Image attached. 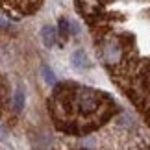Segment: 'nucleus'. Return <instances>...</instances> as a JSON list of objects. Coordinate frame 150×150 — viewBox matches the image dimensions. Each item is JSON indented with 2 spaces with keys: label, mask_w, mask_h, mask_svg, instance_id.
Listing matches in <instances>:
<instances>
[{
  "label": "nucleus",
  "mask_w": 150,
  "mask_h": 150,
  "mask_svg": "<svg viewBox=\"0 0 150 150\" xmlns=\"http://www.w3.org/2000/svg\"><path fill=\"white\" fill-rule=\"evenodd\" d=\"M24 102H26L24 89H22V87H17L15 95H13V108H15V111H22V108H24Z\"/></svg>",
  "instance_id": "5"
},
{
  "label": "nucleus",
  "mask_w": 150,
  "mask_h": 150,
  "mask_svg": "<svg viewBox=\"0 0 150 150\" xmlns=\"http://www.w3.org/2000/svg\"><path fill=\"white\" fill-rule=\"evenodd\" d=\"M71 63L76 71H87V69L93 67V61H91V57L85 50H74L71 56Z\"/></svg>",
  "instance_id": "2"
},
{
  "label": "nucleus",
  "mask_w": 150,
  "mask_h": 150,
  "mask_svg": "<svg viewBox=\"0 0 150 150\" xmlns=\"http://www.w3.org/2000/svg\"><path fill=\"white\" fill-rule=\"evenodd\" d=\"M6 137V132H4V128H2V124H0V141H2Z\"/></svg>",
  "instance_id": "8"
},
{
  "label": "nucleus",
  "mask_w": 150,
  "mask_h": 150,
  "mask_svg": "<svg viewBox=\"0 0 150 150\" xmlns=\"http://www.w3.org/2000/svg\"><path fill=\"white\" fill-rule=\"evenodd\" d=\"M41 41H43L45 47H48V48L54 47V43H56V30L52 26H43L41 28Z\"/></svg>",
  "instance_id": "4"
},
{
  "label": "nucleus",
  "mask_w": 150,
  "mask_h": 150,
  "mask_svg": "<svg viewBox=\"0 0 150 150\" xmlns=\"http://www.w3.org/2000/svg\"><path fill=\"white\" fill-rule=\"evenodd\" d=\"M41 74H43L45 82H47L48 85H54L56 83V74H54V71H52L48 65H43L41 67Z\"/></svg>",
  "instance_id": "6"
},
{
  "label": "nucleus",
  "mask_w": 150,
  "mask_h": 150,
  "mask_svg": "<svg viewBox=\"0 0 150 150\" xmlns=\"http://www.w3.org/2000/svg\"><path fill=\"white\" fill-rule=\"evenodd\" d=\"M76 102H78V108L82 109V111H85V113H91V111H95V109L98 108V96L89 89L80 91L78 96H76Z\"/></svg>",
  "instance_id": "1"
},
{
  "label": "nucleus",
  "mask_w": 150,
  "mask_h": 150,
  "mask_svg": "<svg viewBox=\"0 0 150 150\" xmlns=\"http://www.w3.org/2000/svg\"><path fill=\"white\" fill-rule=\"evenodd\" d=\"M104 57H106V61L108 63H117L119 59H120V54H122V52H120V47H119V43L117 41H108L106 45H104Z\"/></svg>",
  "instance_id": "3"
},
{
  "label": "nucleus",
  "mask_w": 150,
  "mask_h": 150,
  "mask_svg": "<svg viewBox=\"0 0 150 150\" xmlns=\"http://www.w3.org/2000/svg\"><path fill=\"white\" fill-rule=\"evenodd\" d=\"M0 26H8V21H6L2 15H0Z\"/></svg>",
  "instance_id": "7"
}]
</instances>
